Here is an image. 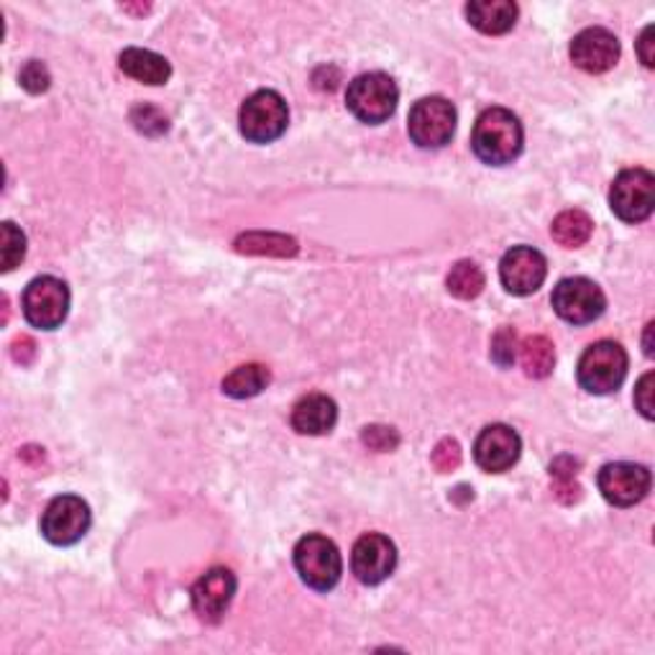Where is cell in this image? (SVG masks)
<instances>
[{"mask_svg":"<svg viewBox=\"0 0 655 655\" xmlns=\"http://www.w3.org/2000/svg\"><path fill=\"white\" fill-rule=\"evenodd\" d=\"M522 146H525V131L518 115L507 108H487L474 123L471 149L491 167L512 164L522 154Z\"/></svg>","mask_w":655,"mask_h":655,"instance_id":"6da1fadb","label":"cell"},{"mask_svg":"<svg viewBox=\"0 0 655 655\" xmlns=\"http://www.w3.org/2000/svg\"><path fill=\"white\" fill-rule=\"evenodd\" d=\"M628 351L614 341H597L584 351L576 366V379L589 395H612L628 377Z\"/></svg>","mask_w":655,"mask_h":655,"instance_id":"7a4b0ae2","label":"cell"},{"mask_svg":"<svg viewBox=\"0 0 655 655\" xmlns=\"http://www.w3.org/2000/svg\"><path fill=\"white\" fill-rule=\"evenodd\" d=\"M397 100H400V90H397L392 77L385 73L358 75L348 82L346 90L348 111L369 126H379V123L392 119Z\"/></svg>","mask_w":655,"mask_h":655,"instance_id":"3957f363","label":"cell"},{"mask_svg":"<svg viewBox=\"0 0 655 655\" xmlns=\"http://www.w3.org/2000/svg\"><path fill=\"white\" fill-rule=\"evenodd\" d=\"M290 108L277 90H259L238 111L241 136L252 144H271L287 131Z\"/></svg>","mask_w":655,"mask_h":655,"instance_id":"277c9868","label":"cell"},{"mask_svg":"<svg viewBox=\"0 0 655 655\" xmlns=\"http://www.w3.org/2000/svg\"><path fill=\"white\" fill-rule=\"evenodd\" d=\"M295 568L306 587L315 591H331L341 581L343 558L338 545L331 537L310 533L295 545Z\"/></svg>","mask_w":655,"mask_h":655,"instance_id":"5b68a950","label":"cell"},{"mask_svg":"<svg viewBox=\"0 0 655 655\" xmlns=\"http://www.w3.org/2000/svg\"><path fill=\"white\" fill-rule=\"evenodd\" d=\"M408 134L420 149H443L456 134V108L441 96L420 98L408 115Z\"/></svg>","mask_w":655,"mask_h":655,"instance_id":"8992f818","label":"cell"},{"mask_svg":"<svg viewBox=\"0 0 655 655\" xmlns=\"http://www.w3.org/2000/svg\"><path fill=\"white\" fill-rule=\"evenodd\" d=\"M21 308L26 321L42 331H57L67 321L69 313V290L62 279L44 275L31 279L26 290H23Z\"/></svg>","mask_w":655,"mask_h":655,"instance_id":"52a82bcc","label":"cell"},{"mask_svg":"<svg viewBox=\"0 0 655 655\" xmlns=\"http://www.w3.org/2000/svg\"><path fill=\"white\" fill-rule=\"evenodd\" d=\"M553 310L560 321L571 325H589L604 315L607 298L602 287L587 277L560 279L553 290Z\"/></svg>","mask_w":655,"mask_h":655,"instance_id":"ba28073f","label":"cell"},{"mask_svg":"<svg viewBox=\"0 0 655 655\" xmlns=\"http://www.w3.org/2000/svg\"><path fill=\"white\" fill-rule=\"evenodd\" d=\"M92 512L90 504L77 495L54 497L42 514V535L52 545H75L80 543L90 530Z\"/></svg>","mask_w":655,"mask_h":655,"instance_id":"9c48e42d","label":"cell"},{"mask_svg":"<svg viewBox=\"0 0 655 655\" xmlns=\"http://www.w3.org/2000/svg\"><path fill=\"white\" fill-rule=\"evenodd\" d=\"M655 206V177L648 169H625L610 190L612 213L625 223H643Z\"/></svg>","mask_w":655,"mask_h":655,"instance_id":"30bf717a","label":"cell"},{"mask_svg":"<svg viewBox=\"0 0 655 655\" xmlns=\"http://www.w3.org/2000/svg\"><path fill=\"white\" fill-rule=\"evenodd\" d=\"M548 277V262L533 246H514L499 262V279L514 298H528L537 292Z\"/></svg>","mask_w":655,"mask_h":655,"instance_id":"8fae6325","label":"cell"},{"mask_svg":"<svg viewBox=\"0 0 655 655\" xmlns=\"http://www.w3.org/2000/svg\"><path fill=\"white\" fill-rule=\"evenodd\" d=\"M651 471L643 464L614 462L602 466L597 477V487L602 497L614 507H633L643 502L651 491Z\"/></svg>","mask_w":655,"mask_h":655,"instance_id":"7c38bea8","label":"cell"},{"mask_svg":"<svg viewBox=\"0 0 655 655\" xmlns=\"http://www.w3.org/2000/svg\"><path fill=\"white\" fill-rule=\"evenodd\" d=\"M397 568V548L387 535L366 533L356 541L351 553V571L366 587H377L387 581Z\"/></svg>","mask_w":655,"mask_h":655,"instance_id":"4fadbf2b","label":"cell"},{"mask_svg":"<svg viewBox=\"0 0 655 655\" xmlns=\"http://www.w3.org/2000/svg\"><path fill=\"white\" fill-rule=\"evenodd\" d=\"M236 589H238L236 574L223 566L210 568V571L202 574L192 587L195 614H198L202 622H208V625L221 622L223 614L229 612L233 597H236Z\"/></svg>","mask_w":655,"mask_h":655,"instance_id":"5bb4252c","label":"cell"},{"mask_svg":"<svg viewBox=\"0 0 655 655\" xmlns=\"http://www.w3.org/2000/svg\"><path fill=\"white\" fill-rule=\"evenodd\" d=\"M520 454L522 441L518 431H512L510 425H487L485 431L477 435V441H474V462L487 474H502L512 469V466L518 464Z\"/></svg>","mask_w":655,"mask_h":655,"instance_id":"9a60e30c","label":"cell"},{"mask_svg":"<svg viewBox=\"0 0 655 655\" xmlns=\"http://www.w3.org/2000/svg\"><path fill=\"white\" fill-rule=\"evenodd\" d=\"M571 62L584 73L602 75L620 62V42L607 29H584L571 42Z\"/></svg>","mask_w":655,"mask_h":655,"instance_id":"2e32d148","label":"cell"},{"mask_svg":"<svg viewBox=\"0 0 655 655\" xmlns=\"http://www.w3.org/2000/svg\"><path fill=\"white\" fill-rule=\"evenodd\" d=\"M338 423V404L328 395H308L295 404L292 428L300 435H325Z\"/></svg>","mask_w":655,"mask_h":655,"instance_id":"e0dca14e","label":"cell"},{"mask_svg":"<svg viewBox=\"0 0 655 655\" xmlns=\"http://www.w3.org/2000/svg\"><path fill=\"white\" fill-rule=\"evenodd\" d=\"M518 5L512 0H474L466 5V19L487 36L507 34L518 23Z\"/></svg>","mask_w":655,"mask_h":655,"instance_id":"ac0fdd59","label":"cell"},{"mask_svg":"<svg viewBox=\"0 0 655 655\" xmlns=\"http://www.w3.org/2000/svg\"><path fill=\"white\" fill-rule=\"evenodd\" d=\"M119 67L134 80L144 85H164L171 77V65L157 52L138 49V46H131V49H123L119 57Z\"/></svg>","mask_w":655,"mask_h":655,"instance_id":"d6986e66","label":"cell"},{"mask_svg":"<svg viewBox=\"0 0 655 655\" xmlns=\"http://www.w3.org/2000/svg\"><path fill=\"white\" fill-rule=\"evenodd\" d=\"M591 231H595V221L579 208L564 210V213L556 215V221L551 225L553 241L564 248L584 246L591 238Z\"/></svg>","mask_w":655,"mask_h":655,"instance_id":"ffe728a7","label":"cell"},{"mask_svg":"<svg viewBox=\"0 0 655 655\" xmlns=\"http://www.w3.org/2000/svg\"><path fill=\"white\" fill-rule=\"evenodd\" d=\"M271 374L267 366L262 364H244L238 369H233L229 377L223 379V392L233 397V400H248V397L262 395L269 387Z\"/></svg>","mask_w":655,"mask_h":655,"instance_id":"44dd1931","label":"cell"},{"mask_svg":"<svg viewBox=\"0 0 655 655\" xmlns=\"http://www.w3.org/2000/svg\"><path fill=\"white\" fill-rule=\"evenodd\" d=\"M236 252L238 254H252V256H295L298 254V241L290 236H282V233H241L236 238Z\"/></svg>","mask_w":655,"mask_h":655,"instance_id":"7402d4cb","label":"cell"},{"mask_svg":"<svg viewBox=\"0 0 655 655\" xmlns=\"http://www.w3.org/2000/svg\"><path fill=\"white\" fill-rule=\"evenodd\" d=\"M520 364L530 379H545L556 366V346L545 335H530L520 346Z\"/></svg>","mask_w":655,"mask_h":655,"instance_id":"603a6c76","label":"cell"},{"mask_svg":"<svg viewBox=\"0 0 655 655\" xmlns=\"http://www.w3.org/2000/svg\"><path fill=\"white\" fill-rule=\"evenodd\" d=\"M487 279H485V271L477 262H456L454 267H451L448 277H446V287L448 292L454 295L458 300H474L479 298L481 290H485Z\"/></svg>","mask_w":655,"mask_h":655,"instance_id":"cb8c5ba5","label":"cell"},{"mask_svg":"<svg viewBox=\"0 0 655 655\" xmlns=\"http://www.w3.org/2000/svg\"><path fill=\"white\" fill-rule=\"evenodd\" d=\"M579 462L571 456H558L551 464V479H553V495L564 504H574L581 499V487L576 485V474H579Z\"/></svg>","mask_w":655,"mask_h":655,"instance_id":"d4e9b609","label":"cell"},{"mask_svg":"<svg viewBox=\"0 0 655 655\" xmlns=\"http://www.w3.org/2000/svg\"><path fill=\"white\" fill-rule=\"evenodd\" d=\"M0 231H3V246H0L3 271H13L23 262V256H26V236H23V231L11 221L0 225Z\"/></svg>","mask_w":655,"mask_h":655,"instance_id":"484cf974","label":"cell"},{"mask_svg":"<svg viewBox=\"0 0 655 655\" xmlns=\"http://www.w3.org/2000/svg\"><path fill=\"white\" fill-rule=\"evenodd\" d=\"M520 354V341L518 331L512 325H502L491 338V362H495L499 369H510L514 358Z\"/></svg>","mask_w":655,"mask_h":655,"instance_id":"4316f807","label":"cell"},{"mask_svg":"<svg viewBox=\"0 0 655 655\" xmlns=\"http://www.w3.org/2000/svg\"><path fill=\"white\" fill-rule=\"evenodd\" d=\"M131 123H134L136 131H142L146 136H162L164 131L169 129L167 115H164L159 108L146 103L136 106L134 111H131Z\"/></svg>","mask_w":655,"mask_h":655,"instance_id":"83f0119b","label":"cell"},{"mask_svg":"<svg viewBox=\"0 0 655 655\" xmlns=\"http://www.w3.org/2000/svg\"><path fill=\"white\" fill-rule=\"evenodd\" d=\"M362 443L369 451L387 454V451H395L400 446V433L389 425H366L362 431Z\"/></svg>","mask_w":655,"mask_h":655,"instance_id":"f1b7e54d","label":"cell"},{"mask_svg":"<svg viewBox=\"0 0 655 655\" xmlns=\"http://www.w3.org/2000/svg\"><path fill=\"white\" fill-rule=\"evenodd\" d=\"M19 80H21L23 88L31 92V96H38V92L49 90L52 75H49V69H46L44 62L31 59V62H26V65H23Z\"/></svg>","mask_w":655,"mask_h":655,"instance_id":"f546056e","label":"cell"},{"mask_svg":"<svg viewBox=\"0 0 655 655\" xmlns=\"http://www.w3.org/2000/svg\"><path fill=\"white\" fill-rule=\"evenodd\" d=\"M431 462L441 474L456 471L462 466V446L454 438H443L438 446H435Z\"/></svg>","mask_w":655,"mask_h":655,"instance_id":"4dcf8cb0","label":"cell"},{"mask_svg":"<svg viewBox=\"0 0 655 655\" xmlns=\"http://www.w3.org/2000/svg\"><path fill=\"white\" fill-rule=\"evenodd\" d=\"M653 385H655V374L648 371L635 387V408L641 410V415L645 420H653Z\"/></svg>","mask_w":655,"mask_h":655,"instance_id":"1f68e13d","label":"cell"},{"mask_svg":"<svg viewBox=\"0 0 655 655\" xmlns=\"http://www.w3.org/2000/svg\"><path fill=\"white\" fill-rule=\"evenodd\" d=\"M11 354H13V358L21 366H29L36 358V343H34V338H31V335H21V338H15Z\"/></svg>","mask_w":655,"mask_h":655,"instance_id":"d6a6232c","label":"cell"},{"mask_svg":"<svg viewBox=\"0 0 655 655\" xmlns=\"http://www.w3.org/2000/svg\"><path fill=\"white\" fill-rule=\"evenodd\" d=\"M653 34H655V29L653 26H645L641 38H637V57H641V62L648 69H653V65H655V57H653V44H655L653 42Z\"/></svg>","mask_w":655,"mask_h":655,"instance_id":"836d02e7","label":"cell"},{"mask_svg":"<svg viewBox=\"0 0 655 655\" xmlns=\"http://www.w3.org/2000/svg\"><path fill=\"white\" fill-rule=\"evenodd\" d=\"M651 333H653V323L645 325V356H653V343H651Z\"/></svg>","mask_w":655,"mask_h":655,"instance_id":"e575fe53","label":"cell"}]
</instances>
